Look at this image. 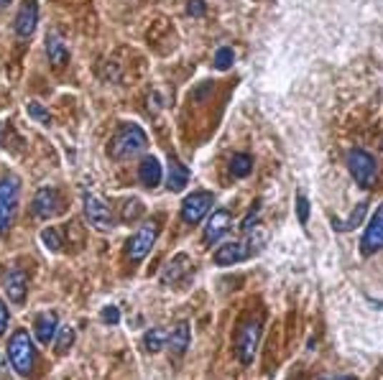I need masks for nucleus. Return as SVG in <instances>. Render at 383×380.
I'll return each mask as SVG.
<instances>
[{
  "instance_id": "nucleus-1",
  "label": "nucleus",
  "mask_w": 383,
  "mask_h": 380,
  "mask_svg": "<svg viewBox=\"0 0 383 380\" xmlns=\"http://www.w3.org/2000/svg\"><path fill=\"white\" fill-rule=\"evenodd\" d=\"M266 240H269L266 232L261 227H253V230L243 232V240H238V243L220 245L215 253V263L217 266H235V263L248 261V258L258 256L266 248Z\"/></svg>"
},
{
  "instance_id": "nucleus-2",
  "label": "nucleus",
  "mask_w": 383,
  "mask_h": 380,
  "mask_svg": "<svg viewBox=\"0 0 383 380\" xmlns=\"http://www.w3.org/2000/svg\"><path fill=\"white\" fill-rule=\"evenodd\" d=\"M8 363L19 375L29 378L34 373V365H36V350H34V342H31V334L26 329L13 332L8 339Z\"/></svg>"
},
{
  "instance_id": "nucleus-3",
  "label": "nucleus",
  "mask_w": 383,
  "mask_h": 380,
  "mask_svg": "<svg viewBox=\"0 0 383 380\" xmlns=\"http://www.w3.org/2000/svg\"><path fill=\"white\" fill-rule=\"evenodd\" d=\"M146 146H149L146 131H141L138 125H126V128H120L113 141H110V156H113V159H131L138 151H144Z\"/></svg>"
},
{
  "instance_id": "nucleus-4",
  "label": "nucleus",
  "mask_w": 383,
  "mask_h": 380,
  "mask_svg": "<svg viewBox=\"0 0 383 380\" xmlns=\"http://www.w3.org/2000/svg\"><path fill=\"white\" fill-rule=\"evenodd\" d=\"M347 169H350V176L355 179V184L360 189H373L378 181V164L368 151L353 149L347 154Z\"/></svg>"
},
{
  "instance_id": "nucleus-5",
  "label": "nucleus",
  "mask_w": 383,
  "mask_h": 380,
  "mask_svg": "<svg viewBox=\"0 0 383 380\" xmlns=\"http://www.w3.org/2000/svg\"><path fill=\"white\" fill-rule=\"evenodd\" d=\"M261 332H264V327H261V321L258 319L246 321V324L238 329V334H235V355H238L240 365L253 363V357H256V352H258V345H261Z\"/></svg>"
},
{
  "instance_id": "nucleus-6",
  "label": "nucleus",
  "mask_w": 383,
  "mask_h": 380,
  "mask_svg": "<svg viewBox=\"0 0 383 380\" xmlns=\"http://www.w3.org/2000/svg\"><path fill=\"white\" fill-rule=\"evenodd\" d=\"M19 191L21 181L19 176H3L0 179V238L8 232L13 222V214H16V204H19Z\"/></svg>"
},
{
  "instance_id": "nucleus-7",
  "label": "nucleus",
  "mask_w": 383,
  "mask_h": 380,
  "mask_svg": "<svg viewBox=\"0 0 383 380\" xmlns=\"http://www.w3.org/2000/svg\"><path fill=\"white\" fill-rule=\"evenodd\" d=\"M156 238H159V220H146L144 225H141V230L128 240V248H126L128 261L131 263L144 261L151 253V248H154Z\"/></svg>"
},
{
  "instance_id": "nucleus-8",
  "label": "nucleus",
  "mask_w": 383,
  "mask_h": 380,
  "mask_svg": "<svg viewBox=\"0 0 383 380\" xmlns=\"http://www.w3.org/2000/svg\"><path fill=\"white\" fill-rule=\"evenodd\" d=\"M84 217H87V222L100 232H110L115 227V217H113L110 204L105 202V199H100V196H95L92 191L84 194Z\"/></svg>"
},
{
  "instance_id": "nucleus-9",
  "label": "nucleus",
  "mask_w": 383,
  "mask_h": 380,
  "mask_svg": "<svg viewBox=\"0 0 383 380\" xmlns=\"http://www.w3.org/2000/svg\"><path fill=\"white\" fill-rule=\"evenodd\" d=\"M212 204H215V194L212 191H192L181 202V220L186 225H197V222L204 220V214L212 209Z\"/></svg>"
},
{
  "instance_id": "nucleus-10",
  "label": "nucleus",
  "mask_w": 383,
  "mask_h": 380,
  "mask_svg": "<svg viewBox=\"0 0 383 380\" xmlns=\"http://www.w3.org/2000/svg\"><path fill=\"white\" fill-rule=\"evenodd\" d=\"M59 209L61 196L54 186H41L31 199V217H36V220H49V217L59 214Z\"/></svg>"
},
{
  "instance_id": "nucleus-11",
  "label": "nucleus",
  "mask_w": 383,
  "mask_h": 380,
  "mask_svg": "<svg viewBox=\"0 0 383 380\" xmlns=\"http://www.w3.org/2000/svg\"><path fill=\"white\" fill-rule=\"evenodd\" d=\"M378 250H383V204L376 209L373 220L368 222L363 238H360V253H363L365 258L378 253Z\"/></svg>"
},
{
  "instance_id": "nucleus-12",
  "label": "nucleus",
  "mask_w": 383,
  "mask_h": 380,
  "mask_svg": "<svg viewBox=\"0 0 383 380\" xmlns=\"http://www.w3.org/2000/svg\"><path fill=\"white\" fill-rule=\"evenodd\" d=\"M3 289H6L8 301L21 306L26 301V294H29V279L21 268H8V274L3 276Z\"/></svg>"
},
{
  "instance_id": "nucleus-13",
  "label": "nucleus",
  "mask_w": 383,
  "mask_h": 380,
  "mask_svg": "<svg viewBox=\"0 0 383 380\" xmlns=\"http://www.w3.org/2000/svg\"><path fill=\"white\" fill-rule=\"evenodd\" d=\"M230 225H233V214H230V209H215V212L210 214V222H207V227H204V245H215L220 238H225V232L230 230Z\"/></svg>"
},
{
  "instance_id": "nucleus-14",
  "label": "nucleus",
  "mask_w": 383,
  "mask_h": 380,
  "mask_svg": "<svg viewBox=\"0 0 383 380\" xmlns=\"http://www.w3.org/2000/svg\"><path fill=\"white\" fill-rule=\"evenodd\" d=\"M39 26V3L36 0H24L19 16H16V34L21 39H29Z\"/></svg>"
},
{
  "instance_id": "nucleus-15",
  "label": "nucleus",
  "mask_w": 383,
  "mask_h": 380,
  "mask_svg": "<svg viewBox=\"0 0 383 380\" xmlns=\"http://www.w3.org/2000/svg\"><path fill=\"white\" fill-rule=\"evenodd\" d=\"M192 271V261L186 253H179L176 258H171L169 261V266L164 268V274H161V284L164 286H176L181 279H184L186 274Z\"/></svg>"
},
{
  "instance_id": "nucleus-16",
  "label": "nucleus",
  "mask_w": 383,
  "mask_h": 380,
  "mask_svg": "<svg viewBox=\"0 0 383 380\" xmlns=\"http://www.w3.org/2000/svg\"><path fill=\"white\" fill-rule=\"evenodd\" d=\"M161 164H159V159L156 156H144V161H141V166H138V179H141V184L146 186V189H156V186L161 184Z\"/></svg>"
},
{
  "instance_id": "nucleus-17",
  "label": "nucleus",
  "mask_w": 383,
  "mask_h": 380,
  "mask_svg": "<svg viewBox=\"0 0 383 380\" xmlns=\"http://www.w3.org/2000/svg\"><path fill=\"white\" fill-rule=\"evenodd\" d=\"M46 56L49 64L54 69H61V66L69 61V51H66V44L61 41V36L56 31H49L46 34Z\"/></svg>"
},
{
  "instance_id": "nucleus-18",
  "label": "nucleus",
  "mask_w": 383,
  "mask_h": 380,
  "mask_svg": "<svg viewBox=\"0 0 383 380\" xmlns=\"http://www.w3.org/2000/svg\"><path fill=\"white\" fill-rule=\"evenodd\" d=\"M56 327H59V321H56V314L54 311H41L34 321V334L41 345H49L56 334Z\"/></svg>"
},
{
  "instance_id": "nucleus-19",
  "label": "nucleus",
  "mask_w": 383,
  "mask_h": 380,
  "mask_svg": "<svg viewBox=\"0 0 383 380\" xmlns=\"http://www.w3.org/2000/svg\"><path fill=\"white\" fill-rule=\"evenodd\" d=\"M189 181V169L184 164L169 156V171H166V189L169 191H181Z\"/></svg>"
},
{
  "instance_id": "nucleus-20",
  "label": "nucleus",
  "mask_w": 383,
  "mask_h": 380,
  "mask_svg": "<svg viewBox=\"0 0 383 380\" xmlns=\"http://www.w3.org/2000/svg\"><path fill=\"white\" fill-rule=\"evenodd\" d=\"M169 352H171V357H181L186 352V347H189V324L186 321H179L176 327H174V332H169Z\"/></svg>"
},
{
  "instance_id": "nucleus-21",
  "label": "nucleus",
  "mask_w": 383,
  "mask_h": 380,
  "mask_svg": "<svg viewBox=\"0 0 383 380\" xmlns=\"http://www.w3.org/2000/svg\"><path fill=\"white\" fill-rule=\"evenodd\" d=\"M166 339H169V332H166L164 327L149 329V332L144 334V350L151 352V355H156V352H161V350H164Z\"/></svg>"
},
{
  "instance_id": "nucleus-22",
  "label": "nucleus",
  "mask_w": 383,
  "mask_h": 380,
  "mask_svg": "<svg viewBox=\"0 0 383 380\" xmlns=\"http://www.w3.org/2000/svg\"><path fill=\"white\" fill-rule=\"evenodd\" d=\"M251 171H253V159L248 154H235L230 159V174L235 179H246Z\"/></svg>"
},
{
  "instance_id": "nucleus-23",
  "label": "nucleus",
  "mask_w": 383,
  "mask_h": 380,
  "mask_svg": "<svg viewBox=\"0 0 383 380\" xmlns=\"http://www.w3.org/2000/svg\"><path fill=\"white\" fill-rule=\"evenodd\" d=\"M74 337H77V334H74L72 327H61V332H56V345H54L56 355H66V352L72 350Z\"/></svg>"
},
{
  "instance_id": "nucleus-24",
  "label": "nucleus",
  "mask_w": 383,
  "mask_h": 380,
  "mask_svg": "<svg viewBox=\"0 0 383 380\" xmlns=\"http://www.w3.org/2000/svg\"><path fill=\"white\" fill-rule=\"evenodd\" d=\"M365 212H368V202H358L353 209V214H350V220L345 222V225H337V230H355V227H360V222L365 220Z\"/></svg>"
},
{
  "instance_id": "nucleus-25",
  "label": "nucleus",
  "mask_w": 383,
  "mask_h": 380,
  "mask_svg": "<svg viewBox=\"0 0 383 380\" xmlns=\"http://www.w3.org/2000/svg\"><path fill=\"white\" fill-rule=\"evenodd\" d=\"M235 64V51L230 46H220L217 49V54H215V69H220V71H225V69H230V66Z\"/></svg>"
},
{
  "instance_id": "nucleus-26",
  "label": "nucleus",
  "mask_w": 383,
  "mask_h": 380,
  "mask_svg": "<svg viewBox=\"0 0 383 380\" xmlns=\"http://www.w3.org/2000/svg\"><path fill=\"white\" fill-rule=\"evenodd\" d=\"M41 243L46 245L51 253H59L61 250V232L54 230V227H46V230H41Z\"/></svg>"
},
{
  "instance_id": "nucleus-27",
  "label": "nucleus",
  "mask_w": 383,
  "mask_h": 380,
  "mask_svg": "<svg viewBox=\"0 0 383 380\" xmlns=\"http://www.w3.org/2000/svg\"><path fill=\"white\" fill-rule=\"evenodd\" d=\"M258 220H261V199H256V202L251 204L248 217L240 222V232H248V230H253V227H258Z\"/></svg>"
},
{
  "instance_id": "nucleus-28",
  "label": "nucleus",
  "mask_w": 383,
  "mask_h": 380,
  "mask_svg": "<svg viewBox=\"0 0 383 380\" xmlns=\"http://www.w3.org/2000/svg\"><path fill=\"white\" fill-rule=\"evenodd\" d=\"M29 115L36 120V123H44V125L51 123V115H49V110L44 105H39V102H29Z\"/></svg>"
},
{
  "instance_id": "nucleus-29",
  "label": "nucleus",
  "mask_w": 383,
  "mask_h": 380,
  "mask_svg": "<svg viewBox=\"0 0 383 380\" xmlns=\"http://www.w3.org/2000/svg\"><path fill=\"white\" fill-rule=\"evenodd\" d=\"M297 217H299L302 225H307L309 222V199H307V194H297Z\"/></svg>"
},
{
  "instance_id": "nucleus-30",
  "label": "nucleus",
  "mask_w": 383,
  "mask_h": 380,
  "mask_svg": "<svg viewBox=\"0 0 383 380\" xmlns=\"http://www.w3.org/2000/svg\"><path fill=\"white\" fill-rule=\"evenodd\" d=\"M126 217H123V222H136L138 217H141V212H144V204L138 202V199H128L126 202Z\"/></svg>"
},
{
  "instance_id": "nucleus-31",
  "label": "nucleus",
  "mask_w": 383,
  "mask_h": 380,
  "mask_svg": "<svg viewBox=\"0 0 383 380\" xmlns=\"http://www.w3.org/2000/svg\"><path fill=\"white\" fill-rule=\"evenodd\" d=\"M100 316H102V321H105V324H118V321H120V311L115 309V306H105Z\"/></svg>"
},
{
  "instance_id": "nucleus-32",
  "label": "nucleus",
  "mask_w": 383,
  "mask_h": 380,
  "mask_svg": "<svg viewBox=\"0 0 383 380\" xmlns=\"http://www.w3.org/2000/svg\"><path fill=\"white\" fill-rule=\"evenodd\" d=\"M204 11H207L204 0H189V16L199 18V16H204Z\"/></svg>"
},
{
  "instance_id": "nucleus-33",
  "label": "nucleus",
  "mask_w": 383,
  "mask_h": 380,
  "mask_svg": "<svg viewBox=\"0 0 383 380\" xmlns=\"http://www.w3.org/2000/svg\"><path fill=\"white\" fill-rule=\"evenodd\" d=\"M8 321H11V314H8V306H6V301H0V334H6Z\"/></svg>"
},
{
  "instance_id": "nucleus-34",
  "label": "nucleus",
  "mask_w": 383,
  "mask_h": 380,
  "mask_svg": "<svg viewBox=\"0 0 383 380\" xmlns=\"http://www.w3.org/2000/svg\"><path fill=\"white\" fill-rule=\"evenodd\" d=\"M8 355H0V380H6L8 378Z\"/></svg>"
},
{
  "instance_id": "nucleus-35",
  "label": "nucleus",
  "mask_w": 383,
  "mask_h": 380,
  "mask_svg": "<svg viewBox=\"0 0 383 380\" xmlns=\"http://www.w3.org/2000/svg\"><path fill=\"white\" fill-rule=\"evenodd\" d=\"M13 0H0V6H11Z\"/></svg>"
},
{
  "instance_id": "nucleus-36",
  "label": "nucleus",
  "mask_w": 383,
  "mask_h": 380,
  "mask_svg": "<svg viewBox=\"0 0 383 380\" xmlns=\"http://www.w3.org/2000/svg\"><path fill=\"white\" fill-rule=\"evenodd\" d=\"M337 380H355V378H347V375H345V378H337Z\"/></svg>"
},
{
  "instance_id": "nucleus-37",
  "label": "nucleus",
  "mask_w": 383,
  "mask_h": 380,
  "mask_svg": "<svg viewBox=\"0 0 383 380\" xmlns=\"http://www.w3.org/2000/svg\"><path fill=\"white\" fill-rule=\"evenodd\" d=\"M0 138H3V123H0Z\"/></svg>"
},
{
  "instance_id": "nucleus-38",
  "label": "nucleus",
  "mask_w": 383,
  "mask_h": 380,
  "mask_svg": "<svg viewBox=\"0 0 383 380\" xmlns=\"http://www.w3.org/2000/svg\"><path fill=\"white\" fill-rule=\"evenodd\" d=\"M319 380H335V378H327V375H324V378H319Z\"/></svg>"
}]
</instances>
